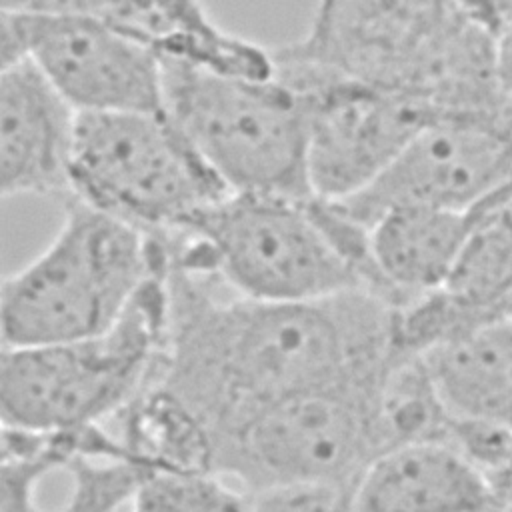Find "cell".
<instances>
[{"mask_svg":"<svg viewBox=\"0 0 512 512\" xmlns=\"http://www.w3.org/2000/svg\"><path fill=\"white\" fill-rule=\"evenodd\" d=\"M216 472H152L138 488L132 512H250L246 492H236Z\"/></svg>","mask_w":512,"mask_h":512,"instance_id":"19","label":"cell"},{"mask_svg":"<svg viewBox=\"0 0 512 512\" xmlns=\"http://www.w3.org/2000/svg\"><path fill=\"white\" fill-rule=\"evenodd\" d=\"M162 62V112L230 192L312 198L304 108L272 78Z\"/></svg>","mask_w":512,"mask_h":512,"instance_id":"6","label":"cell"},{"mask_svg":"<svg viewBox=\"0 0 512 512\" xmlns=\"http://www.w3.org/2000/svg\"><path fill=\"white\" fill-rule=\"evenodd\" d=\"M470 228L472 210L418 204L392 206L370 224L374 266L400 306L446 284Z\"/></svg>","mask_w":512,"mask_h":512,"instance_id":"15","label":"cell"},{"mask_svg":"<svg viewBox=\"0 0 512 512\" xmlns=\"http://www.w3.org/2000/svg\"><path fill=\"white\" fill-rule=\"evenodd\" d=\"M494 62L498 86L512 102V16L494 38Z\"/></svg>","mask_w":512,"mask_h":512,"instance_id":"23","label":"cell"},{"mask_svg":"<svg viewBox=\"0 0 512 512\" xmlns=\"http://www.w3.org/2000/svg\"><path fill=\"white\" fill-rule=\"evenodd\" d=\"M164 262L160 238L68 196L48 246L2 280V346L66 342L108 330Z\"/></svg>","mask_w":512,"mask_h":512,"instance_id":"4","label":"cell"},{"mask_svg":"<svg viewBox=\"0 0 512 512\" xmlns=\"http://www.w3.org/2000/svg\"><path fill=\"white\" fill-rule=\"evenodd\" d=\"M4 12H54L60 0H0Z\"/></svg>","mask_w":512,"mask_h":512,"instance_id":"25","label":"cell"},{"mask_svg":"<svg viewBox=\"0 0 512 512\" xmlns=\"http://www.w3.org/2000/svg\"><path fill=\"white\" fill-rule=\"evenodd\" d=\"M228 194L162 110L78 114L70 196L84 204L166 236Z\"/></svg>","mask_w":512,"mask_h":512,"instance_id":"7","label":"cell"},{"mask_svg":"<svg viewBox=\"0 0 512 512\" xmlns=\"http://www.w3.org/2000/svg\"><path fill=\"white\" fill-rule=\"evenodd\" d=\"M286 46L344 76L416 96L442 118L512 104L496 80L494 36L456 0H318L308 32Z\"/></svg>","mask_w":512,"mask_h":512,"instance_id":"2","label":"cell"},{"mask_svg":"<svg viewBox=\"0 0 512 512\" xmlns=\"http://www.w3.org/2000/svg\"><path fill=\"white\" fill-rule=\"evenodd\" d=\"M116 420L132 462L152 472H212L208 428L162 384H148Z\"/></svg>","mask_w":512,"mask_h":512,"instance_id":"17","label":"cell"},{"mask_svg":"<svg viewBox=\"0 0 512 512\" xmlns=\"http://www.w3.org/2000/svg\"><path fill=\"white\" fill-rule=\"evenodd\" d=\"M350 488L328 482H284L246 490L250 512H346Z\"/></svg>","mask_w":512,"mask_h":512,"instance_id":"21","label":"cell"},{"mask_svg":"<svg viewBox=\"0 0 512 512\" xmlns=\"http://www.w3.org/2000/svg\"><path fill=\"white\" fill-rule=\"evenodd\" d=\"M512 186V108L444 116L422 128L362 192L336 202L370 228L388 208L418 204L470 212Z\"/></svg>","mask_w":512,"mask_h":512,"instance_id":"11","label":"cell"},{"mask_svg":"<svg viewBox=\"0 0 512 512\" xmlns=\"http://www.w3.org/2000/svg\"><path fill=\"white\" fill-rule=\"evenodd\" d=\"M164 278L168 338L156 382L210 438L280 400L376 384L396 356L398 306L374 292L302 302L222 296L218 280L168 258Z\"/></svg>","mask_w":512,"mask_h":512,"instance_id":"1","label":"cell"},{"mask_svg":"<svg viewBox=\"0 0 512 512\" xmlns=\"http://www.w3.org/2000/svg\"><path fill=\"white\" fill-rule=\"evenodd\" d=\"M20 58L78 114L162 110L160 58L88 14L0 10V64Z\"/></svg>","mask_w":512,"mask_h":512,"instance_id":"10","label":"cell"},{"mask_svg":"<svg viewBox=\"0 0 512 512\" xmlns=\"http://www.w3.org/2000/svg\"><path fill=\"white\" fill-rule=\"evenodd\" d=\"M382 378L280 400L216 432L212 472L236 478L246 490L284 482L352 488L382 454L376 424Z\"/></svg>","mask_w":512,"mask_h":512,"instance_id":"8","label":"cell"},{"mask_svg":"<svg viewBox=\"0 0 512 512\" xmlns=\"http://www.w3.org/2000/svg\"><path fill=\"white\" fill-rule=\"evenodd\" d=\"M272 52L276 76L304 108L308 176L318 198L338 202L362 192L422 128L442 118L416 96L344 76L286 44Z\"/></svg>","mask_w":512,"mask_h":512,"instance_id":"9","label":"cell"},{"mask_svg":"<svg viewBox=\"0 0 512 512\" xmlns=\"http://www.w3.org/2000/svg\"><path fill=\"white\" fill-rule=\"evenodd\" d=\"M78 112L26 58L0 72V194L70 196Z\"/></svg>","mask_w":512,"mask_h":512,"instance_id":"12","label":"cell"},{"mask_svg":"<svg viewBox=\"0 0 512 512\" xmlns=\"http://www.w3.org/2000/svg\"><path fill=\"white\" fill-rule=\"evenodd\" d=\"M490 494L488 512H512V454L510 458L486 478Z\"/></svg>","mask_w":512,"mask_h":512,"instance_id":"24","label":"cell"},{"mask_svg":"<svg viewBox=\"0 0 512 512\" xmlns=\"http://www.w3.org/2000/svg\"><path fill=\"white\" fill-rule=\"evenodd\" d=\"M166 262L104 332L2 346V426L36 432L100 426L156 382L168 338Z\"/></svg>","mask_w":512,"mask_h":512,"instance_id":"5","label":"cell"},{"mask_svg":"<svg viewBox=\"0 0 512 512\" xmlns=\"http://www.w3.org/2000/svg\"><path fill=\"white\" fill-rule=\"evenodd\" d=\"M422 360L452 420L512 432V314L472 326Z\"/></svg>","mask_w":512,"mask_h":512,"instance_id":"16","label":"cell"},{"mask_svg":"<svg viewBox=\"0 0 512 512\" xmlns=\"http://www.w3.org/2000/svg\"><path fill=\"white\" fill-rule=\"evenodd\" d=\"M158 238L170 264L214 278L244 298L302 302L368 290L332 234L318 196L230 192Z\"/></svg>","mask_w":512,"mask_h":512,"instance_id":"3","label":"cell"},{"mask_svg":"<svg viewBox=\"0 0 512 512\" xmlns=\"http://www.w3.org/2000/svg\"><path fill=\"white\" fill-rule=\"evenodd\" d=\"M464 14L494 38L512 16V0H456Z\"/></svg>","mask_w":512,"mask_h":512,"instance_id":"22","label":"cell"},{"mask_svg":"<svg viewBox=\"0 0 512 512\" xmlns=\"http://www.w3.org/2000/svg\"><path fill=\"white\" fill-rule=\"evenodd\" d=\"M72 488L54 512H118L132 502L152 470L130 460L78 456L68 466Z\"/></svg>","mask_w":512,"mask_h":512,"instance_id":"20","label":"cell"},{"mask_svg":"<svg viewBox=\"0 0 512 512\" xmlns=\"http://www.w3.org/2000/svg\"><path fill=\"white\" fill-rule=\"evenodd\" d=\"M54 12L98 18L160 60L250 78L276 72L272 50L220 28L200 0H60Z\"/></svg>","mask_w":512,"mask_h":512,"instance_id":"13","label":"cell"},{"mask_svg":"<svg viewBox=\"0 0 512 512\" xmlns=\"http://www.w3.org/2000/svg\"><path fill=\"white\" fill-rule=\"evenodd\" d=\"M478 318L512 314V186L472 208V228L442 286Z\"/></svg>","mask_w":512,"mask_h":512,"instance_id":"18","label":"cell"},{"mask_svg":"<svg viewBox=\"0 0 512 512\" xmlns=\"http://www.w3.org/2000/svg\"><path fill=\"white\" fill-rule=\"evenodd\" d=\"M482 474L448 442H418L376 456L354 480L346 512H488Z\"/></svg>","mask_w":512,"mask_h":512,"instance_id":"14","label":"cell"}]
</instances>
